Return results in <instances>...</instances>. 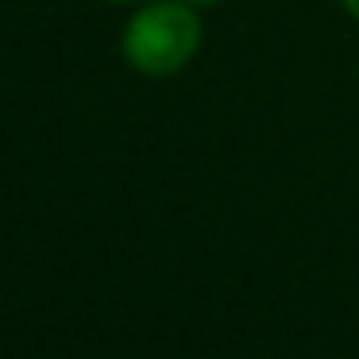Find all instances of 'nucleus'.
Instances as JSON below:
<instances>
[{
  "label": "nucleus",
  "instance_id": "f257e3e1",
  "mask_svg": "<svg viewBox=\"0 0 359 359\" xmlns=\"http://www.w3.org/2000/svg\"><path fill=\"white\" fill-rule=\"evenodd\" d=\"M201 43V20L194 8L170 0L135 12L124 32V58L151 78L178 74Z\"/></svg>",
  "mask_w": 359,
  "mask_h": 359
},
{
  "label": "nucleus",
  "instance_id": "f03ea898",
  "mask_svg": "<svg viewBox=\"0 0 359 359\" xmlns=\"http://www.w3.org/2000/svg\"><path fill=\"white\" fill-rule=\"evenodd\" d=\"M344 8H348V12H351V16H355V20H359V0H344Z\"/></svg>",
  "mask_w": 359,
  "mask_h": 359
},
{
  "label": "nucleus",
  "instance_id": "7ed1b4c3",
  "mask_svg": "<svg viewBox=\"0 0 359 359\" xmlns=\"http://www.w3.org/2000/svg\"><path fill=\"white\" fill-rule=\"evenodd\" d=\"M189 4H212V0H189Z\"/></svg>",
  "mask_w": 359,
  "mask_h": 359
}]
</instances>
